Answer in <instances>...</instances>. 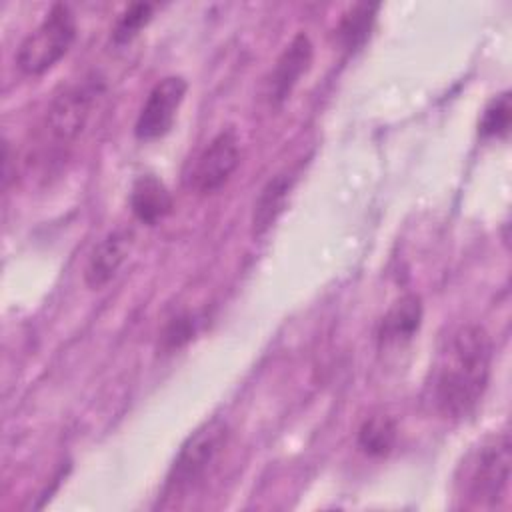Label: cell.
I'll return each instance as SVG.
<instances>
[{
    "instance_id": "cell-1",
    "label": "cell",
    "mask_w": 512,
    "mask_h": 512,
    "mask_svg": "<svg viewBox=\"0 0 512 512\" xmlns=\"http://www.w3.org/2000/svg\"><path fill=\"white\" fill-rule=\"evenodd\" d=\"M492 366V342L478 324L450 332L424 386V402L444 420L466 418L482 400Z\"/></svg>"
},
{
    "instance_id": "cell-2",
    "label": "cell",
    "mask_w": 512,
    "mask_h": 512,
    "mask_svg": "<svg viewBox=\"0 0 512 512\" xmlns=\"http://www.w3.org/2000/svg\"><path fill=\"white\" fill-rule=\"evenodd\" d=\"M512 444L508 432H498L480 442L464 462L462 496L472 506L494 508L504 500L510 484Z\"/></svg>"
},
{
    "instance_id": "cell-3",
    "label": "cell",
    "mask_w": 512,
    "mask_h": 512,
    "mask_svg": "<svg viewBox=\"0 0 512 512\" xmlns=\"http://www.w3.org/2000/svg\"><path fill=\"white\" fill-rule=\"evenodd\" d=\"M76 16L68 4H54L44 20L20 42L16 66L26 76H40L62 60L76 40Z\"/></svg>"
},
{
    "instance_id": "cell-4",
    "label": "cell",
    "mask_w": 512,
    "mask_h": 512,
    "mask_svg": "<svg viewBox=\"0 0 512 512\" xmlns=\"http://www.w3.org/2000/svg\"><path fill=\"white\" fill-rule=\"evenodd\" d=\"M228 434V424L218 416L200 424L180 446L168 470L164 490L180 494L200 482L226 446Z\"/></svg>"
},
{
    "instance_id": "cell-5",
    "label": "cell",
    "mask_w": 512,
    "mask_h": 512,
    "mask_svg": "<svg viewBox=\"0 0 512 512\" xmlns=\"http://www.w3.org/2000/svg\"><path fill=\"white\" fill-rule=\"evenodd\" d=\"M100 90L102 82L90 78L76 82L54 96L46 112V128L56 142L66 144L82 134Z\"/></svg>"
},
{
    "instance_id": "cell-6",
    "label": "cell",
    "mask_w": 512,
    "mask_h": 512,
    "mask_svg": "<svg viewBox=\"0 0 512 512\" xmlns=\"http://www.w3.org/2000/svg\"><path fill=\"white\" fill-rule=\"evenodd\" d=\"M186 92H188V82L178 74H170L158 80L150 88L138 112V118L134 124V136L142 142H150L166 136L174 126V120L186 98Z\"/></svg>"
},
{
    "instance_id": "cell-7",
    "label": "cell",
    "mask_w": 512,
    "mask_h": 512,
    "mask_svg": "<svg viewBox=\"0 0 512 512\" xmlns=\"http://www.w3.org/2000/svg\"><path fill=\"white\" fill-rule=\"evenodd\" d=\"M240 164V142L232 128L220 130L196 156L188 186L198 194H212L220 190L236 172Z\"/></svg>"
},
{
    "instance_id": "cell-8",
    "label": "cell",
    "mask_w": 512,
    "mask_h": 512,
    "mask_svg": "<svg viewBox=\"0 0 512 512\" xmlns=\"http://www.w3.org/2000/svg\"><path fill=\"white\" fill-rule=\"evenodd\" d=\"M314 58V46L308 34L298 32L292 40L284 46L280 56L274 62L270 78L266 82V96L272 106L284 104L302 76L310 70Z\"/></svg>"
},
{
    "instance_id": "cell-9",
    "label": "cell",
    "mask_w": 512,
    "mask_h": 512,
    "mask_svg": "<svg viewBox=\"0 0 512 512\" xmlns=\"http://www.w3.org/2000/svg\"><path fill=\"white\" fill-rule=\"evenodd\" d=\"M422 300L418 294H404L392 302V306L384 312L382 320L378 322L376 340L378 346L384 348H398L410 342L420 326H422Z\"/></svg>"
},
{
    "instance_id": "cell-10",
    "label": "cell",
    "mask_w": 512,
    "mask_h": 512,
    "mask_svg": "<svg viewBox=\"0 0 512 512\" xmlns=\"http://www.w3.org/2000/svg\"><path fill=\"white\" fill-rule=\"evenodd\" d=\"M132 244V234L128 230L108 232L90 252L84 266V282L90 290L104 288L124 264Z\"/></svg>"
},
{
    "instance_id": "cell-11",
    "label": "cell",
    "mask_w": 512,
    "mask_h": 512,
    "mask_svg": "<svg viewBox=\"0 0 512 512\" xmlns=\"http://www.w3.org/2000/svg\"><path fill=\"white\" fill-rule=\"evenodd\" d=\"M130 208L146 226L162 222L174 208V198L156 174H140L130 188Z\"/></svg>"
},
{
    "instance_id": "cell-12",
    "label": "cell",
    "mask_w": 512,
    "mask_h": 512,
    "mask_svg": "<svg viewBox=\"0 0 512 512\" xmlns=\"http://www.w3.org/2000/svg\"><path fill=\"white\" fill-rule=\"evenodd\" d=\"M296 176L292 172H280L272 176L258 192L252 208V234L262 236L266 234L278 216L284 212L288 196L294 188Z\"/></svg>"
},
{
    "instance_id": "cell-13",
    "label": "cell",
    "mask_w": 512,
    "mask_h": 512,
    "mask_svg": "<svg viewBox=\"0 0 512 512\" xmlns=\"http://www.w3.org/2000/svg\"><path fill=\"white\" fill-rule=\"evenodd\" d=\"M398 438L396 420L390 414L376 412L370 414L358 428L356 444L358 448L372 458H384L392 452Z\"/></svg>"
},
{
    "instance_id": "cell-14",
    "label": "cell",
    "mask_w": 512,
    "mask_h": 512,
    "mask_svg": "<svg viewBox=\"0 0 512 512\" xmlns=\"http://www.w3.org/2000/svg\"><path fill=\"white\" fill-rule=\"evenodd\" d=\"M376 12V4H356L348 12H344L338 22L336 36L346 52H356L366 44L376 20Z\"/></svg>"
},
{
    "instance_id": "cell-15",
    "label": "cell",
    "mask_w": 512,
    "mask_h": 512,
    "mask_svg": "<svg viewBox=\"0 0 512 512\" xmlns=\"http://www.w3.org/2000/svg\"><path fill=\"white\" fill-rule=\"evenodd\" d=\"M510 118H512L510 92H502L488 102V106L480 116V122H478L480 138H504L510 130Z\"/></svg>"
},
{
    "instance_id": "cell-16",
    "label": "cell",
    "mask_w": 512,
    "mask_h": 512,
    "mask_svg": "<svg viewBox=\"0 0 512 512\" xmlns=\"http://www.w3.org/2000/svg\"><path fill=\"white\" fill-rule=\"evenodd\" d=\"M152 12H154V6L148 2H134L128 8H124V12L118 16L112 28V42L116 46L128 44L150 22Z\"/></svg>"
},
{
    "instance_id": "cell-17",
    "label": "cell",
    "mask_w": 512,
    "mask_h": 512,
    "mask_svg": "<svg viewBox=\"0 0 512 512\" xmlns=\"http://www.w3.org/2000/svg\"><path fill=\"white\" fill-rule=\"evenodd\" d=\"M194 334H196V318H194V314H190V312L176 314L164 326V330L160 334V346L166 352H174V350L182 348L184 344H188Z\"/></svg>"
}]
</instances>
